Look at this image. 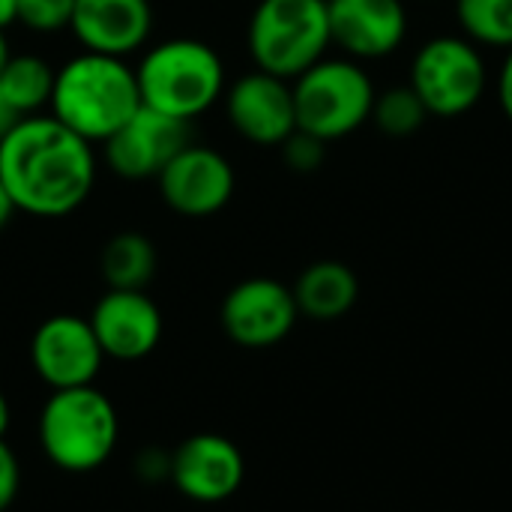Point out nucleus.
<instances>
[{
    "label": "nucleus",
    "instance_id": "0eeeda50",
    "mask_svg": "<svg viewBox=\"0 0 512 512\" xmlns=\"http://www.w3.org/2000/svg\"><path fill=\"white\" fill-rule=\"evenodd\" d=\"M408 84L423 99L429 117H462L486 96L489 69L471 39L435 36L414 54Z\"/></svg>",
    "mask_w": 512,
    "mask_h": 512
},
{
    "label": "nucleus",
    "instance_id": "ddd939ff",
    "mask_svg": "<svg viewBox=\"0 0 512 512\" xmlns=\"http://www.w3.org/2000/svg\"><path fill=\"white\" fill-rule=\"evenodd\" d=\"M168 477L183 498L195 504H222L240 492L246 459L231 438L201 432L174 450L168 459Z\"/></svg>",
    "mask_w": 512,
    "mask_h": 512
},
{
    "label": "nucleus",
    "instance_id": "39448f33",
    "mask_svg": "<svg viewBox=\"0 0 512 512\" xmlns=\"http://www.w3.org/2000/svg\"><path fill=\"white\" fill-rule=\"evenodd\" d=\"M246 45L255 69L294 81L333 45L327 0H261L249 18Z\"/></svg>",
    "mask_w": 512,
    "mask_h": 512
},
{
    "label": "nucleus",
    "instance_id": "f03ea898",
    "mask_svg": "<svg viewBox=\"0 0 512 512\" xmlns=\"http://www.w3.org/2000/svg\"><path fill=\"white\" fill-rule=\"evenodd\" d=\"M138 75L126 57L81 51L54 72L48 114L87 144H105L141 108Z\"/></svg>",
    "mask_w": 512,
    "mask_h": 512
},
{
    "label": "nucleus",
    "instance_id": "5701e85b",
    "mask_svg": "<svg viewBox=\"0 0 512 512\" xmlns=\"http://www.w3.org/2000/svg\"><path fill=\"white\" fill-rule=\"evenodd\" d=\"M279 150H282L285 165L294 174H315L324 165V159H327V141H321V138H315V135H309L303 129H294L279 144Z\"/></svg>",
    "mask_w": 512,
    "mask_h": 512
},
{
    "label": "nucleus",
    "instance_id": "f8f14e48",
    "mask_svg": "<svg viewBox=\"0 0 512 512\" xmlns=\"http://www.w3.org/2000/svg\"><path fill=\"white\" fill-rule=\"evenodd\" d=\"M225 117L231 129L258 147H279L297 129L291 81L270 72H246L225 90Z\"/></svg>",
    "mask_w": 512,
    "mask_h": 512
},
{
    "label": "nucleus",
    "instance_id": "f257e3e1",
    "mask_svg": "<svg viewBox=\"0 0 512 512\" xmlns=\"http://www.w3.org/2000/svg\"><path fill=\"white\" fill-rule=\"evenodd\" d=\"M0 180L21 213L60 219L90 198L96 150L51 114H33L0 141Z\"/></svg>",
    "mask_w": 512,
    "mask_h": 512
},
{
    "label": "nucleus",
    "instance_id": "dca6fc26",
    "mask_svg": "<svg viewBox=\"0 0 512 512\" xmlns=\"http://www.w3.org/2000/svg\"><path fill=\"white\" fill-rule=\"evenodd\" d=\"M69 30L84 51L129 57L153 33V6L150 0H75Z\"/></svg>",
    "mask_w": 512,
    "mask_h": 512
},
{
    "label": "nucleus",
    "instance_id": "aec40b11",
    "mask_svg": "<svg viewBox=\"0 0 512 512\" xmlns=\"http://www.w3.org/2000/svg\"><path fill=\"white\" fill-rule=\"evenodd\" d=\"M456 21L474 45L512 48V0H456Z\"/></svg>",
    "mask_w": 512,
    "mask_h": 512
},
{
    "label": "nucleus",
    "instance_id": "4468645a",
    "mask_svg": "<svg viewBox=\"0 0 512 512\" xmlns=\"http://www.w3.org/2000/svg\"><path fill=\"white\" fill-rule=\"evenodd\" d=\"M87 321L102 345V354L123 363L144 360L162 339V312L147 291L108 288L96 300Z\"/></svg>",
    "mask_w": 512,
    "mask_h": 512
},
{
    "label": "nucleus",
    "instance_id": "393cba45",
    "mask_svg": "<svg viewBox=\"0 0 512 512\" xmlns=\"http://www.w3.org/2000/svg\"><path fill=\"white\" fill-rule=\"evenodd\" d=\"M498 102H501V111L507 114V120L512 123V48L504 57V66L498 72Z\"/></svg>",
    "mask_w": 512,
    "mask_h": 512
},
{
    "label": "nucleus",
    "instance_id": "20e7f679",
    "mask_svg": "<svg viewBox=\"0 0 512 512\" xmlns=\"http://www.w3.org/2000/svg\"><path fill=\"white\" fill-rule=\"evenodd\" d=\"M120 438V420L111 399L90 387L54 390L39 414L42 453L69 474L102 468Z\"/></svg>",
    "mask_w": 512,
    "mask_h": 512
},
{
    "label": "nucleus",
    "instance_id": "c756f323",
    "mask_svg": "<svg viewBox=\"0 0 512 512\" xmlns=\"http://www.w3.org/2000/svg\"><path fill=\"white\" fill-rule=\"evenodd\" d=\"M12 57V51H9V39H6V30H0V72H3V66H6V60Z\"/></svg>",
    "mask_w": 512,
    "mask_h": 512
},
{
    "label": "nucleus",
    "instance_id": "f3484780",
    "mask_svg": "<svg viewBox=\"0 0 512 512\" xmlns=\"http://www.w3.org/2000/svg\"><path fill=\"white\" fill-rule=\"evenodd\" d=\"M297 312L312 321H336L348 315L360 297L357 273L342 261H315L291 285Z\"/></svg>",
    "mask_w": 512,
    "mask_h": 512
},
{
    "label": "nucleus",
    "instance_id": "c85d7f7f",
    "mask_svg": "<svg viewBox=\"0 0 512 512\" xmlns=\"http://www.w3.org/2000/svg\"><path fill=\"white\" fill-rule=\"evenodd\" d=\"M9 423H12V411H9V402H6V396H3V390H0V438H6Z\"/></svg>",
    "mask_w": 512,
    "mask_h": 512
},
{
    "label": "nucleus",
    "instance_id": "6e6552de",
    "mask_svg": "<svg viewBox=\"0 0 512 512\" xmlns=\"http://www.w3.org/2000/svg\"><path fill=\"white\" fill-rule=\"evenodd\" d=\"M162 201L186 219H207L228 207L237 189L234 165L225 153L189 141L156 177Z\"/></svg>",
    "mask_w": 512,
    "mask_h": 512
},
{
    "label": "nucleus",
    "instance_id": "1a4fd4ad",
    "mask_svg": "<svg viewBox=\"0 0 512 512\" xmlns=\"http://www.w3.org/2000/svg\"><path fill=\"white\" fill-rule=\"evenodd\" d=\"M300 312L288 285L270 276H252L237 282L219 309L225 336L240 348H273L294 330Z\"/></svg>",
    "mask_w": 512,
    "mask_h": 512
},
{
    "label": "nucleus",
    "instance_id": "9d476101",
    "mask_svg": "<svg viewBox=\"0 0 512 512\" xmlns=\"http://www.w3.org/2000/svg\"><path fill=\"white\" fill-rule=\"evenodd\" d=\"M30 363L42 384L54 390L90 387L105 363L102 345L87 318L51 315L30 339Z\"/></svg>",
    "mask_w": 512,
    "mask_h": 512
},
{
    "label": "nucleus",
    "instance_id": "bb28decb",
    "mask_svg": "<svg viewBox=\"0 0 512 512\" xmlns=\"http://www.w3.org/2000/svg\"><path fill=\"white\" fill-rule=\"evenodd\" d=\"M18 213V207H15V201H12V195H9V189L3 186V180H0V231L12 222V216Z\"/></svg>",
    "mask_w": 512,
    "mask_h": 512
},
{
    "label": "nucleus",
    "instance_id": "cd10ccee",
    "mask_svg": "<svg viewBox=\"0 0 512 512\" xmlns=\"http://www.w3.org/2000/svg\"><path fill=\"white\" fill-rule=\"evenodd\" d=\"M18 24V0H0V30Z\"/></svg>",
    "mask_w": 512,
    "mask_h": 512
},
{
    "label": "nucleus",
    "instance_id": "412c9836",
    "mask_svg": "<svg viewBox=\"0 0 512 512\" xmlns=\"http://www.w3.org/2000/svg\"><path fill=\"white\" fill-rule=\"evenodd\" d=\"M369 120L390 138H408L423 129L429 111L411 84H399V87H387L384 93H375Z\"/></svg>",
    "mask_w": 512,
    "mask_h": 512
},
{
    "label": "nucleus",
    "instance_id": "a211bd4d",
    "mask_svg": "<svg viewBox=\"0 0 512 512\" xmlns=\"http://www.w3.org/2000/svg\"><path fill=\"white\" fill-rule=\"evenodd\" d=\"M156 264V246L141 231H117L99 255L102 279L117 291H144L156 276Z\"/></svg>",
    "mask_w": 512,
    "mask_h": 512
},
{
    "label": "nucleus",
    "instance_id": "423d86ee",
    "mask_svg": "<svg viewBox=\"0 0 512 512\" xmlns=\"http://www.w3.org/2000/svg\"><path fill=\"white\" fill-rule=\"evenodd\" d=\"M291 90L297 129L327 144L357 132L372 117L375 84L351 57H321L291 81Z\"/></svg>",
    "mask_w": 512,
    "mask_h": 512
},
{
    "label": "nucleus",
    "instance_id": "b1692460",
    "mask_svg": "<svg viewBox=\"0 0 512 512\" xmlns=\"http://www.w3.org/2000/svg\"><path fill=\"white\" fill-rule=\"evenodd\" d=\"M18 486H21L18 459L12 453V447L0 438V512L12 507V501L18 498Z\"/></svg>",
    "mask_w": 512,
    "mask_h": 512
},
{
    "label": "nucleus",
    "instance_id": "6ab92c4d",
    "mask_svg": "<svg viewBox=\"0 0 512 512\" xmlns=\"http://www.w3.org/2000/svg\"><path fill=\"white\" fill-rule=\"evenodd\" d=\"M54 66L36 54H12L0 72V93L21 117L42 114L54 90Z\"/></svg>",
    "mask_w": 512,
    "mask_h": 512
},
{
    "label": "nucleus",
    "instance_id": "2eb2a0df",
    "mask_svg": "<svg viewBox=\"0 0 512 512\" xmlns=\"http://www.w3.org/2000/svg\"><path fill=\"white\" fill-rule=\"evenodd\" d=\"M330 39L351 60H378L393 54L408 36V9L402 0H327Z\"/></svg>",
    "mask_w": 512,
    "mask_h": 512
},
{
    "label": "nucleus",
    "instance_id": "a878e982",
    "mask_svg": "<svg viewBox=\"0 0 512 512\" xmlns=\"http://www.w3.org/2000/svg\"><path fill=\"white\" fill-rule=\"evenodd\" d=\"M21 120H24V117H21V114L9 105V99L0 93V141H3V138H6V135L21 123Z\"/></svg>",
    "mask_w": 512,
    "mask_h": 512
},
{
    "label": "nucleus",
    "instance_id": "7ed1b4c3",
    "mask_svg": "<svg viewBox=\"0 0 512 512\" xmlns=\"http://www.w3.org/2000/svg\"><path fill=\"white\" fill-rule=\"evenodd\" d=\"M141 102L177 120H198L225 96L219 51L192 36H174L144 51L135 66Z\"/></svg>",
    "mask_w": 512,
    "mask_h": 512
},
{
    "label": "nucleus",
    "instance_id": "4be33fe9",
    "mask_svg": "<svg viewBox=\"0 0 512 512\" xmlns=\"http://www.w3.org/2000/svg\"><path fill=\"white\" fill-rule=\"evenodd\" d=\"M75 0H18V24L33 33L69 30Z\"/></svg>",
    "mask_w": 512,
    "mask_h": 512
},
{
    "label": "nucleus",
    "instance_id": "9b49d317",
    "mask_svg": "<svg viewBox=\"0 0 512 512\" xmlns=\"http://www.w3.org/2000/svg\"><path fill=\"white\" fill-rule=\"evenodd\" d=\"M189 141L192 123L141 105L138 114L102 144V156L123 180H156Z\"/></svg>",
    "mask_w": 512,
    "mask_h": 512
}]
</instances>
